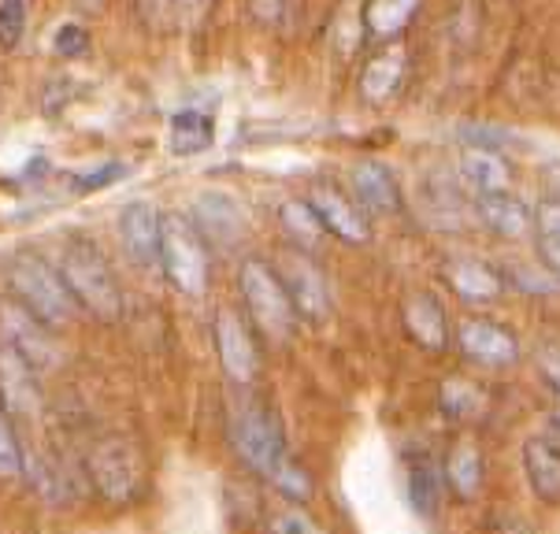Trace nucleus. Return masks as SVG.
Segmentation results:
<instances>
[{"label": "nucleus", "mask_w": 560, "mask_h": 534, "mask_svg": "<svg viewBox=\"0 0 560 534\" xmlns=\"http://www.w3.org/2000/svg\"><path fill=\"white\" fill-rule=\"evenodd\" d=\"M56 271H60L63 286L71 290L79 312H90V316H97L101 323H116L122 316L119 279H116V271H112V264L101 256L97 245L74 237V242L63 245Z\"/></svg>", "instance_id": "nucleus-1"}, {"label": "nucleus", "mask_w": 560, "mask_h": 534, "mask_svg": "<svg viewBox=\"0 0 560 534\" xmlns=\"http://www.w3.org/2000/svg\"><path fill=\"white\" fill-rule=\"evenodd\" d=\"M8 286H12V298L49 330L68 327L79 316V304H74L71 290L63 286L60 271L49 260H42V256L34 253L15 256L12 267H8Z\"/></svg>", "instance_id": "nucleus-2"}, {"label": "nucleus", "mask_w": 560, "mask_h": 534, "mask_svg": "<svg viewBox=\"0 0 560 534\" xmlns=\"http://www.w3.org/2000/svg\"><path fill=\"white\" fill-rule=\"evenodd\" d=\"M238 290L245 301V312L256 323V330L268 341H287L293 327H298V309H293L287 286H282L279 271L268 260H242L238 267Z\"/></svg>", "instance_id": "nucleus-3"}, {"label": "nucleus", "mask_w": 560, "mask_h": 534, "mask_svg": "<svg viewBox=\"0 0 560 534\" xmlns=\"http://www.w3.org/2000/svg\"><path fill=\"white\" fill-rule=\"evenodd\" d=\"M160 267L167 282L186 298H201L212 279V260H208V242L186 216L160 219Z\"/></svg>", "instance_id": "nucleus-4"}, {"label": "nucleus", "mask_w": 560, "mask_h": 534, "mask_svg": "<svg viewBox=\"0 0 560 534\" xmlns=\"http://www.w3.org/2000/svg\"><path fill=\"white\" fill-rule=\"evenodd\" d=\"M231 442L238 450L242 464L253 467L256 475L271 479V472L287 456V442H282V427L268 405L260 400H245L231 419Z\"/></svg>", "instance_id": "nucleus-5"}, {"label": "nucleus", "mask_w": 560, "mask_h": 534, "mask_svg": "<svg viewBox=\"0 0 560 534\" xmlns=\"http://www.w3.org/2000/svg\"><path fill=\"white\" fill-rule=\"evenodd\" d=\"M85 472H90L97 494L112 501H130L145 483V464L141 453L127 438H101L97 445L85 456Z\"/></svg>", "instance_id": "nucleus-6"}, {"label": "nucleus", "mask_w": 560, "mask_h": 534, "mask_svg": "<svg viewBox=\"0 0 560 534\" xmlns=\"http://www.w3.org/2000/svg\"><path fill=\"white\" fill-rule=\"evenodd\" d=\"M42 405L45 394L37 383V368L19 349L0 341V408L15 423V419H34Z\"/></svg>", "instance_id": "nucleus-7"}, {"label": "nucleus", "mask_w": 560, "mask_h": 534, "mask_svg": "<svg viewBox=\"0 0 560 534\" xmlns=\"http://www.w3.org/2000/svg\"><path fill=\"white\" fill-rule=\"evenodd\" d=\"M212 338L215 352H220V364L234 383H253L256 371H260V352H256V338L234 309H220L212 320Z\"/></svg>", "instance_id": "nucleus-8"}, {"label": "nucleus", "mask_w": 560, "mask_h": 534, "mask_svg": "<svg viewBox=\"0 0 560 534\" xmlns=\"http://www.w3.org/2000/svg\"><path fill=\"white\" fill-rule=\"evenodd\" d=\"M308 208L316 212L319 227L327 231L330 237H338V242L346 245H364L368 237H372V227H368V216L360 212V205L353 197H346L338 186H312V194L305 197Z\"/></svg>", "instance_id": "nucleus-9"}, {"label": "nucleus", "mask_w": 560, "mask_h": 534, "mask_svg": "<svg viewBox=\"0 0 560 534\" xmlns=\"http://www.w3.org/2000/svg\"><path fill=\"white\" fill-rule=\"evenodd\" d=\"M279 271L282 286H287L293 309H298V316H305L312 323L327 320L330 312V286H327V275L319 271L316 264L308 260L305 253H290L282 256V264L275 267Z\"/></svg>", "instance_id": "nucleus-10"}, {"label": "nucleus", "mask_w": 560, "mask_h": 534, "mask_svg": "<svg viewBox=\"0 0 560 534\" xmlns=\"http://www.w3.org/2000/svg\"><path fill=\"white\" fill-rule=\"evenodd\" d=\"M0 330H4V341L12 349L23 352L34 368H45L56 360V338L52 330L45 327L42 320L31 316L15 298L0 301Z\"/></svg>", "instance_id": "nucleus-11"}, {"label": "nucleus", "mask_w": 560, "mask_h": 534, "mask_svg": "<svg viewBox=\"0 0 560 534\" xmlns=\"http://www.w3.org/2000/svg\"><path fill=\"white\" fill-rule=\"evenodd\" d=\"M457 346L464 357L482 368H512L520 360L516 334L490 320H464L457 330Z\"/></svg>", "instance_id": "nucleus-12"}, {"label": "nucleus", "mask_w": 560, "mask_h": 534, "mask_svg": "<svg viewBox=\"0 0 560 534\" xmlns=\"http://www.w3.org/2000/svg\"><path fill=\"white\" fill-rule=\"evenodd\" d=\"M349 183H353V200L364 216L401 212V186H397L394 171L378 164V160H360V164H353Z\"/></svg>", "instance_id": "nucleus-13"}, {"label": "nucleus", "mask_w": 560, "mask_h": 534, "mask_svg": "<svg viewBox=\"0 0 560 534\" xmlns=\"http://www.w3.org/2000/svg\"><path fill=\"white\" fill-rule=\"evenodd\" d=\"M160 216L149 200H130L119 216V237H122V249L130 253V260L149 267L160 264Z\"/></svg>", "instance_id": "nucleus-14"}, {"label": "nucleus", "mask_w": 560, "mask_h": 534, "mask_svg": "<svg viewBox=\"0 0 560 534\" xmlns=\"http://www.w3.org/2000/svg\"><path fill=\"white\" fill-rule=\"evenodd\" d=\"M194 227L201 231L205 242L215 245H234L238 237H245V212L234 197L226 194H201L194 205Z\"/></svg>", "instance_id": "nucleus-15"}, {"label": "nucleus", "mask_w": 560, "mask_h": 534, "mask_svg": "<svg viewBox=\"0 0 560 534\" xmlns=\"http://www.w3.org/2000/svg\"><path fill=\"white\" fill-rule=\"evenodd\" d=\"M524 479L542 504H560V450L546 434L524 442Z\"/></svg>", "instance_id": "nucleus-16"}, {"label": "nucleus", "mask_w": 560, "mask_h": 534, "mask_svg": "<svg viewBox=\"0 0 560 534\" xmlns=\"http://www.w3.org/2000/svg\"><path fill=\"white\" fill-rule=\"evenodd\" d=\"M442 275L453 286V293L468 304H490L505 290V275L482 260H450L442 267Z\"/></svg>", "instance_id": "nucleus-17"}, {"label": "nucleus", "mask_w": 560, "mask_h": 534, "mask_svg": "<svg viewBox=\"0 0 560 534\" xmlns=\"http://www.w3.org/2000/svg\"><path fill=\"white\" fill-rule=\"evenodd\" d=\"M405 327L427 352H442L445 341H450V320H445V309L431 293H416L405 304Z\"/></svg>", "instance_id": "nucleus-18"}, {"label": "nucleus", "mask_w": 560, "mask_h": 534, "mask_svg": "<svg viewBox=\"0 0 560 534\" xmlns=\"http://www.w3.org/2000/svg\"><path fill=\"white\" fill-rule=\"evenodd\" d=\"M482 479H487V461H482V450L468 438L453 442V450L445 453V483L457 494L460 501H471L482 490Z\"/></svg>", "instance_id": "nucleus-19"}, {"label": "nucleus", "mask_w": 560, "mask_h": 534, "mask_svg": "<svg viewBox=\"0 0 560 534\" xmlns=\"http://www.w3.org/2000/svg\"><path fill=\"white\" fill-rule=\"evenodd\" d=\"M460 178L476 189V197H490V194H509L512 171L501 160V152H487V149H468L460 152Z\"/></svg>", "instance_id": "nucleus-20"}, {"label": "nucleus", "mask_w": 560, "mask_h": 534, "mask_svg": "<svg viewBox=\"0 0 560 534\" xmlns=\"http://www.w3.org/2000/svg\"><path fill=\"white\" fill-rule=\"evenodd\" d=\"M476 208H479V219L490 227L493 234L512 237V242L530 234V208L524 205V200L512 197V194L476 197Z\"/></svg>", "instance_id": "nucleus-21"}, {"label": "nucleus", "mask_w": 560, "mask_h": 534, "mask_svg": "<svg viewBox=\"0 0 560 534\" xmlns=\"http://www.w3.org/2000/svg\"><path fill=\"white\" fill-rule=\"evenodd\" d=\"M215 138V123L212 116H205V112H175L171 116V130H167V146L175 156H197V152H205L212 146Z\"/></svg>", "instance_id": "nucleus-22"}, {"label": "nucleus", "mask_w": 560, "mask_h": 534, "mask_svg": "<svg viewBox=\"0 0 560 534\" xmlns=\"http://www.w3.org/2000/svg\"><path fill=\"white\" fill-rule=\"evenodd\" d=\"M439 408L445 419H457V423H464V419H476L487 413V390L476 386L471 379H445V383L439 386Z\"/></svg>", "instance_id": "nucleus-23"}, {"label": "nucleus", "mask_w": 560, "mask_h": 534, "mask_svg": "<svg viewBox=\"0 0 560 534\" xmlns=\"http://www.w3.org/2000/svg\"><path fill=\"white\" fill-rule=\"evenodd\" d=\"M530 231H535L538 256L553 279H560V200H542L530 212Z\"/></svg>", "instance_id": "nucleus-24"}, {"label": "nucleus", "mask_w": 560, "mask_h": 534, "mask_svg": "<svg viewBox=\"0 0 560 534\" xmlns=\"http://www.w3.org/2000/svg\"><path fill=\"white\" fill-rule=\"evenodd\" d=\"M401 74H405V53L401 49H386L378 53L372 63L364 67V79H360V90H364L368 101H386L397 93L401 85Z\"/></svg>", "instance_id": "nucleus-25"}, {"label": "nucleus", "mask_w": 560, "mask_h": 534, "mask_svg": "<svg viewBox=\"0 0 560 534\" xmlns=\"http://www.w3.org/2000/svg\"><path fill=\"white\" fill-rule=\"evenodd\" d=\"M408 504L416 516L431 520L442 504V472L431 461H420L408 467Z\"/></svg>", "instance_id": "nucleus-26"}, {"label": "nucleus", "mask_w": 560, "mask_h": 534, "mask_svg": "<svg viewBox=\"0 0 560 534\" xmlns=\"http://www.w3.org/2000/svg\"><path fill=\"white\" fill-rule=\"evenodd\" d=\"M279 223H282V231L290 234V242L298 245V253H312L323 237H327L316 212L308 208V200H287V205L279 208Z\"/></svg>", "instance_id": "nucleus-27"}, {"label": "nucleus", "mask_w": 560, "mask_h": 534, "mask_svg": "<svg viewBox=\"0 0 560 534\" xmlns=\"http://www.w3.org/2000/svg\"><path fill=\"white\" fill-rule=\"evenodd\" d=\"M416 12H420V0H368L364 26L375 37H394L405 31Z\"/></svg>", "instance_id": "nucleus-28"}, {"label": "nucleus", "mask_w": 560, "mask_h": 534, "mask_svg": "<svg viewBox=\"0 0 560 534\" xmlns=\"http://www.w3.org/2000/svg\"><path fill=\"white\" fill-rule=\"evenodd\" d=\"M268 483L282 494V498H290V504H301V501H308V498H312V475H308L298 461H293L290 453L279 461V467L271 472V479H268Z\"/></svg>", "instance_id": "nucleus-29"}, {"label": "nucleus", "mask_w": 560, "mask_h": 534, "mask_svg": "<svg viewBox=\"0 0 560 534\" xmlns=\"http://www.w3.org/2000/svg\"><path fill=\"white\" fill-rule=\"evenodd\" d=\"M23 467H26L23 445H19V438H15L12 419H8V413L0 408V479H19Z\"/></svg>", "instance_id": "nucleus-30"}, {"label": "nucleus", "mask_w": 560, "mask_h": 534, "mask_svg": "<svg viewBox=\"0 0 560 534\" xmlns=\"http://www.w3.org/2000/svg\"><path fill=\"white\" fill-rule=\"evenodd\" d=\"M271 534H327L319 527V520L305 512L301 504H287L271 516Z\"/></svg>", "instance_id": "nucleus-31"}, {"label": "nucleus", "mask_w": 560, "mask_h": 534, "mask_svg": "<svg viewBox=\"0 0 560 534\" xmlns=\"http://www.w3.org/2000/svg\"><path fill=\"white\" fill-rule=\"evenodd\" d=\"M26 31V4L23 0H0V49H15Z\"/></svg>", "instance_id": "nucleus-32"}, {"label": "nucleus", "mask_w": 560, "mask_h": 534, "mask_svg": "<svg viewBox=\"0 0 560 534\" xmlns=\"http://www.w3.org/2000/svg\"><path fill=\"white\" fill-rule=\"evenodd\" d=\"M460 141L468 149H487V152H498V149H505L512 146V134L509 130H501V127H487V123H464L460 127Z\"/></svg>", "instance_id": "nucleus-33"}, {"label": "nucleus", "mask_w": 560, "mask_h": 534, "mask_svg": "<svg viewBox=\"0 0 560 534\" xmlns=\"http://www.w3.org/2000/svg\"><path fill=\"white\" fill-rule=\"evenodd\" d=\"M56 53L60 56H82L85 49H90V34L82 31V26H74V23H68V26H60L56 31Z\"/></svg>", "instance_id": "nucleus-34"}, {"label": "nucleus", "mask_w": 560, "mask_h": 534, "mask_svg": "<svg viewBox=\"0 0 560 534\" xmlns=\"http://www.w3.org/2000/svg\"><path fill=\"white\" fill-rule=\"evenodd\" d=\"M538 371H542L546 383L560 394V346H546L538 352Z\"/></svg>", "instance_id": "nucleus-35"}, {"label": "nucleus", "mask_w": 560, "mask_h": 534, "mask_svg": "<svg viewBox=\"0 0 560 534\" xmlns=\"http://www.w3.org/2000/svg\"><path fill=\"white\" fill-rule=\"evenodd\" d=\"M487 534H530V527L524 520H498V523H490Z\"/></svg>", "instance_id": "nucleus-36"}, {"label": "nucleus", "mask_w": 560, "mask_h": 534, "mask_svg": "<svg viewBox=\"0 0 560 534\" xmlns=\"http://www.w3.org/2000/svg\"><path fill=\"white\" fill-rule=\"evenodd\" d=\"M546 438L560 450V408H553V413H549V419H546Z\"/></svg>", "instance_id": "nucleus-37"}, {"label": "nucleus", "mask_w": 560, "mask_h": 534, "mask_svg": "<svg viewBox=\"0 0 560 534\" xmlns=\"http://www.w3.org/2000/svg\"><path fill=\"white\" fill-rule=\"evenodd\" d=\"M101 4V0H82V8H97Z\"/></svg>", "instance_id": "nucleus-38"}, {"label": "nucleus", "mask_w": 560, "mask_h": 534, "mask_svg": "<svg viewBox=\"0 0 560 534\" xmlns=\"http://www.w3.org/2000/svg\"><path fill=\"white\" fill-rule=\"evenodd\" d=\"M183 4H201V0H183Z\"/></svg>", "instance_id": "nucleus-39"}]
</instances>
